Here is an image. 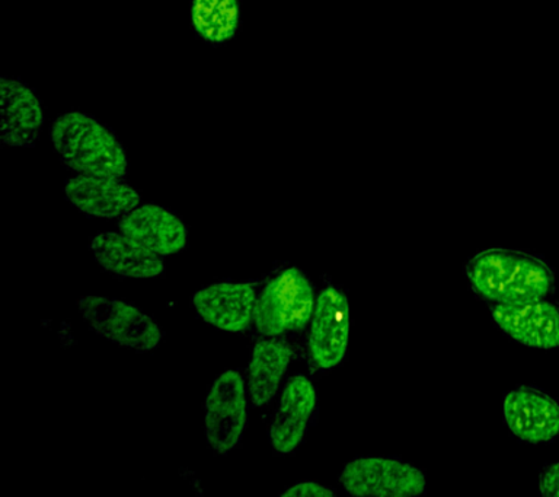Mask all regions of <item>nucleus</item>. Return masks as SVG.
Wrapping results in <instances>:
<instances>
[{"label":"nucleus","instance_id":"obj_1","mask_svg":"<svg viewBox=\"0 0 559 497\" xmlns=\"http://www.w3.org/2000/svg\"><path fill=\"white\" fill-rule=\"evenodd\" d=\"M472 289L489 304H522L552 291L554 272L539 256L509 248H489L466 264Z\"/></svg>","mask_w":559,"mask_h":497},{"label":"nucleus","instance_id":"obj_19","mask_svg":"<svg viewBox=\"0 0 559 497\" xmlns=\"http://www.w3.org/2000/svg\"><path fill=\"white\" fill-rule=\"evenodd\" d=\"M539 490L542 496L559 497V461L542 471Z\"/></svg>","mask_w":559,"mask_h":497},{"label":"nucleus","instance_id":"obj_5","mask_svg":"<svg viewBox=\"0 0 559 497\" xmlns=\"http://www.w3.org/2000/svg\"><path fill=\"white\" fill-rule=\"evenodd\" d=\"M352 496L414 497L427 490L423 471L391 457H360L349 461L340 475Z\"/></svg>","mask_w":559,"mask_h":497},{"label":"nucleus","instance_id":"obj_2","mask_svg":"<svg viewBox=\"0 0 559 497\" xmlns=\"http://www.w3.org/2000/svg\"><path fill=\"white\" fill-rule=\"evenodd\" d=\"M51 142L79 176L122 178L129 171L124 147L95 117L72 111L52 123Z\"/></svg>","mask_w":559,"mask_h":497},{"label":"nucleus","instance_id":"obj_9","mask_svg":"<svg viewBox=\"0 0 559 497\" xmlns=\"http://www.w3.org/2000/svg\"><path fill=\"white\" fill-rule=\"evenodd\" d=\"M491 317L509 338L533 348L559 347V307L542 298L522 304H491Z\"/></svg>","mask_w":559,"mask_h":497},{"label":"nucleus","instance_id":"obj_7","mask_svg":"<svg viewBox=\"0 0 559 497\" xmlns=\"http://www.w3.org/2000/svg\"><path fill=\"white\" fill-rule=\"evenodd\" d=\"M349 340L348 299L338 287L328 286L318 295L310 320L309 353L319 369L338 366Z\"/></svg>","mask_w":559,"mask_h":497},{"label":"nucleus","instance_id":"obj_18","mask_svg":"<svg viewBox=\"0 0 559 497\" xmlns=\"http://www.w3.org/2000/svg\"><path fill=\"white\" fill-rule=\"evenodd\" d=\"M282 497H334L335 492L317 482H300L284 490Z\"/></svg>","mask_w":559,"mask_h":497},{"label":"nucleus","instance_id":"obj_11","mask_svg":"<svg viewBox=\"0 0 559 497\" xmlns=\"http://www.w3.org/2000/svg\"><path fill=\"white\" fill-rule=\"evenodd\" d=\"M257 300L251 283H216L192 296L199 316L207 324L229 333H240L251 327Z\"/></svg>","mask_w":559,"mask_h":497},{"label":"nucleus","instance_id":"obj_10","mask_svg":"<svg viewBox=\"0 0 559 497\" xmlns=\"http://www.w3.org/2000/svg\"><path fill=\"white\" fill-rule=\"evenodd\" d=\"M317 404V388L308 377L297 374L288 379L270 425V440L275 451L286 455L299 448Z\"/></svg>","mask_w":559,"mask_h":497},{"label":"nucleus","instance_id":"obj_16","mask_svg":"<svg viewBox=\"0 0 559 497\" xmlns=\"http://www.w3.org/2000/svg\"><path fill=\"white\" fill-rule=\"evenodd\" d=\"M292 357L290 344L284 339L270 338L255 344L248 368V394L253 405L264 407L277 395Z\"/></svg>","mask_w":559,"mask_h":497},{"label":"nucleus","instance_id":"obj_15","mask_svg":"<svg viewBox=\"0 0 559 497\" xmlns=\"http://www.w3.org/2000/svg\"><path fill=\"white\" fill-rule=\"evenodd\" d=\"M96 263L109 273L131 279H153L164 273V260L143 244L120 233H100L91 241Z\"/></svg>","mask_w":559,"mask_h":497},{"label":"nucleus","instance_id":"obj_6","mask_svg":"<svg viewBox=\"0 0 559 497\" xmlns=\"http://www.w3.org/2000/svg\"><path fill=\"white\" fill-rule=\"evenodd\" d=\"M248 388L242 375L229 369L214 381L205 400L204 430L217 453H229L242 439L248 425Z\"/></svg>","mask_w":559,"mask_h":497},{"label":"nucleus","instance_id":"obj_14","mask_svg":"<svg viewBox=\"0 0 559 497\" xmlns=\"http://www.w3.org/2000/svg\"><path fill=\"white\" fill-rule=\"evenodd\" d=\"M118 228L160 257L183 250L188 242V230L183 222L157 204H143L133 209L121 217Z\"/></svg>","mask_w":559,"mask_h":497},{"label":"nucleus","instance_id":"obj_4","mask_svg":"<svg viewBox=\"0 0 559 497\" xmlns=\"http://www.w3.org/2000/svg\"><path fill=\"white\" fill-rule=\"evenodd\" d=\"M79 311L96 334L118 346L138 352H151L159 346V326L124 300L85 296L79 300Z\"/></svg>","mask_w":559,"mask_h":497},{"label":"nucleus","instance_id":"obj_17","mask_svg":"<svg viewBox=\"0 0 559 497\" xmlns=\"http://www.w3.org/2000/svg\"><path fill=\"white\" fill-rule=\"evenodd\" d=\"M238 0H192V25L204 40H230L238 29Z\"/></svg>","mask_w":559,"mask_h":497},{"label":"nucleus","instance_id":"obj_8","mask_svg":"<svg viewBox=\"0 0 559 497\" xmlns=\"http://www.w3.org/2000/svg\"><path fill=\"white\" fill-rule=\"evenodd\" d=\"M502 414L511 434L527 443H548L559 436V401L536 387L507 392Z\"/></svg>","mask_w":559,"mask_h":497},{"label":"nucleus","instance_id":"obj_13","mask_svg":"<svg viewBox=\"0 0 559 497\" xmlns=\"http://www.w3.org/2000/svg\"><path fill=\"white\" fill-rule=\"evenodd\" d=\"M68 202L92 217H122L140 204V194L120 178L78 176L64 186Z\"/></svg>","mask_w":559,"mask_h":497},{"label":"nucleus","instance_id":"obj_3","mask_svg":"<svg viewBox=\"0 0 559 497\" xmlns=\"http://www.w3.org/2000/svg\"><path fill=\"white\" fill-rule=\"evenodd\" d=\"M312 282L301 270L288 268L271 279L258 296L253 324L266 338L306 329L314 311Z\"/></svg>","mask_w":559,"mask_h":497},{"label":"nucleus","instance_id":"obj_12","mask_svg":"<svg viewBox=\"0 0 559 497\" xmlns=\"http://www.w3.org/2000/svg\"><path fill=\"white\" fill-rule=\"evenodd\" d=\"M0 134L8 146L33 147L44 125L41 103L24 82L0 78Z\"/></svg>","mask_w":559,"mask_h":497}]
</instances>
